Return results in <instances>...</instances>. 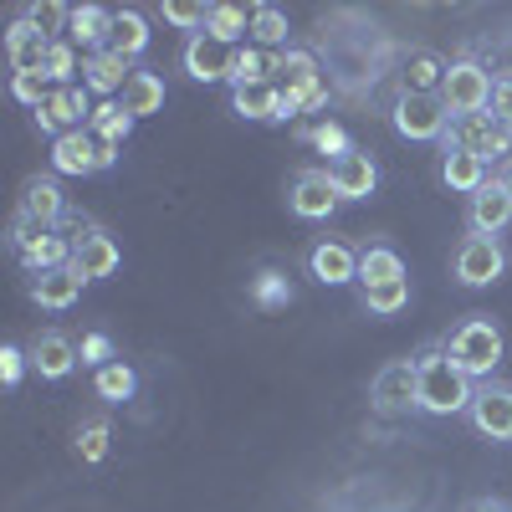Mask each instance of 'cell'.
Returning a JSON list of instances; mask_svg holds the SVG:
<instances>
[{
    "mask_svg": "<svg viewBox=\"0 0 512 512\" xmlns=\"http://www.w3.org/2000/svg\"><path fill=\"white\" fill-rule=\"evenodd\" d=\"M93 108L98 103H88V93H82V88H52V98L36 108V123H41V134L62 139V134H72V128H88Z\"/></svg>",
    "mask_w": 512,
    "mask_h": 512,
    "instance_id": "11",
    "label": "cell"
},
{
    "mask_svg": "<svg viewBox=\"0 0 512 512\" xmlns=\"http://www.w3.org/2000/svg\"><path fill=\"white\" fill-rule=\"evenodd\" d=\"M21 267L36 277V272H52V267H72V236L62 231H47L26 256H21Z\"/></svg>",
    "mask_w": 512,
    "mask_h": 512,
    "instance_id": "33",
    "label": "cell"
},
{
    "mask_svg": "<svg viewBox=\"0 0 512 512\" xmlns=\"http://www.w3.org/2000/svg\"><path fill=\"white\" fill-rule=\"evenodd\" d=\"M88 134H93V139H108V144H123L128 134H134V118L123 113V103L103 98V103L93 108V118H88Z\"/></svg>",
    "mask_w": 512,
    "mask_h": 512,
    "instance_id": "35",
    "label": "cell"
},
{
    "mask_svg": "<svg viewBox=\"0 0 512 512\" xmlns=\"http://www.w3.org/2000/svg\"><path fill=\"white\" fill-rule=\"evenodd\" d=\"M466 415H472L477 436L507 446V441H512V384H502V379H482V384H477V395H472V410H466Z\"/></svg>",
    "mask_w": 512,
    "mask_h": 512,
    "instance_id": "9",
    "label": "cell"
},
{
    "mask_svg": "<svg viewBox=\"0 0 512 512\" xmlns=\"http://www.w3.org/2000/svg\"><path fill=\"white\" fill-rule=\"evenodd\" d=\"M466 221H472L477 236H502L512 226V195L502 180H487L472 200H466Z\"/></svg>",
    "mask_w": 512,
    "mask_h": 512,
    "instance_id": "16",
    "label": "cell"
},
{
    "mask_svg": "<svg viewBox=\"0 0 512 512\" xmlns=\"http://www.w3.org/2000/svg\"><path fill=\"white\" fill-rule=\"evenodd\" d=\"M118 103H123V113L134 118V123H139V118H149V113H159V108H164V77L139 67L134 77H128V88L118 93Z\"/></svg>",
    "mask_w": 512,
    "mask_h": 512,
    "instance_id": "26",
    "label": "cell"
},
{
    "mask_svg": "<svg viewBox=\"0 0 512 512\" xmlns=\"http://www.w3.org/2000/svg\"><path fill=\"white\" fill-rule=\"evenodd\" d=\"M328 180L338 190V200H369L374 185H379V164L364 154V149H349L328 164Z\"/></svg>",
    "mask_w": 512,
    "mask_h": 512,
    "instance_id": "15",
    "label": "cell"
},
{
    "mask_svg": "<svg viewBox=\"0 0 512 512\" xmlns=\"http://www.w3.org/2000/svg\"><path fill=\"white\" fill-rule=\"evenodd\" d=\"M441 144L472 149L477 159L497 164V159L512 154V123H502L492 108H482V113H461V118H451V128H446V139H441Z\"/></svg>",
    "mask_w": 512,
    "mask_h": 512,
    "instance_id": "4",
    "label": "cell"
},
{
    "mask_svg": "<svg viewBox=\"0 0 512 512\" xmlns=\"http://www.w3.org/2000/svg\"><path fill=\"white\" fill-rule=\"evenodd\" d=\"M26 21L41 31V36H52V41H67V21H72V6H57V0H47V6H31Z\"/></svg>",
    "mask_w": 512,
    "mask_h": 512,
    "instance_id": "39",
    "label": "cell"
},
{
    "mask_svg": "<svg viewBox=\"0 0 512 512\" xmlns=\"http://www.w3.org/2000/svg\"><path fill=\"white\" fill-rule=\"evenodd\" d=\"M11 93H16V103H26L36 113L52 98V82H47V72H11Z\"/></svg>",
    "mask_w": 512,
    "mask_h": 512,
    "instance_id": "40",
    "label": "cell"
},
{
    "mask_svg": "<svg viewBox=\"0 0 512 512\" xmlns=\"http://www.w3.org/2000/svg\"><path fill=\"white\" fill-rule=\"evenodd\" d=\"M231 108L251 123H282L287 108H282V88L267 77V82H241V88H231Z\"/></svg>",
    "mask_w": 512,
    "mask_h": 512,
    "instance_id": "24",
    "label": "cell"
},
{
    "mask_svg": "<svg viewBox=\"0 0 512 512\" xmlns=\"http://www.w3.org/2000/svg\"><path fill=\"white\" fill-rule=\"evenodd\" d=\"M118 262H123V251H118V241H113L103 226H77V231H72V272H77L82 282L113 277Z\"/></svg>",
    "mask_w": 512,
    "mask_h": 512,
    "instance_id": "8",
    "label": "cell"
},
{
    "mask_svg": "<svg viewBox=\"0 0 512 512\" xmlns=\"http://www.w3.org/2000/svg\"><path fill=\"white\" fill-rule=\"evenodd\" d=\"M205 36L226 41V47H241V36H251V11L246 6H231V0H210Z\"/></svg>",
    "mask_w": 512,
    "mask_h": 512,
    "instance_id": "30",
    "label": "cell"
},
{
    "mask_svg": "<svg viewBox=\"0 0 512 512\" xmlns=\"http://www.w3.org/2000/svg\"><path fill=\"white\" fill-rule=\"evenodd\" d=\"M47 52H52V36H41L26 16L11 21L6 31V57H11V72H47Z\"/></svg>",
    "mask_w": 512,
    "mask_h": 512,
    "instance_id": "23",
    "label": "cell"
},
{
    "mask_svg": "<svg viewBox=\"0 0 512 512\" xmlns=\"http://www.w3.org/2000/svg\"><path fill=\"white\" fill-rule=\"evenodd\" d=\"M492 82L497 77L482 62H451L446 67V82H441V103L451 108V118L482 113V108H492Z\"/></svg>",
    "mask_w": 512,
    "mask_h": 512,
    "instance_id": "7",
    "label": "cell"
},
{
    "mask_svg": "<svg viewBox=\"0 0 512 512\" xmlns=\"http://www.w3.org/2000/svg\"><path fill=\"white\" fill-rule=\"evenodd\" d=\"M272 82L282 88V108H287V118H292V113H313V108L328 103V82H323L313 52H282L277 67H272Z\"/></svg>",
    "mask_w": 512,
    "mask_h": 512,
    "instance_id": "3",
    "label": "cell"
},
{
    "mask_svg": "<svg viewBox=\"0 0 512 512\" xmlns=\"http://www.w3.org/2000/svg\"><path fill=\"white\" fill-rule=\"evenodd\" d=\"M466 512H512V507H507V502H497V497H482V502H472Z\"/></svg>",
    "mask_w": 512,
    "mask_h": 512,
    "instance_id": "46",
    "label": "cell"
},
{
    "mask_svg": "<svg viewBox=\"0 0 512 512\" xmlns=\"http://www.w3.org/2000/svg\"><path fill=\"white\" fill-rule=\"evenodd\" d=\"M108 31H113V11L108 6H72V21H67V41H72V47L103 52Z\"/></svg>",
    "mask_w": 512,
    "mask_h": 512,
    "instance_id": "25",
    "label": "cell"
},
{
    "mask_svg": "<svg viewBox=\"0 0 512 512\" xmlns=\"http://www.w3.org/2000/svg\"><path fill=\"white\" fill-rule=\"evenodd\" d=\"M287 205H292L297 221H328L338 210V190L328 180V169H303L287 190Z\"/></svg>",
    "mask_w": 512,
    "mask_h": 512,
    "instance_id": "12",
    "label": "cell"
},
{
    "mask_svg": "<svg viewBox=\"0 0 512 512\" xmlns=\"http://www.w3.org/2000/svg\"><path fill=\"white\" fill-rule=\"evenodd\" d=\"M108 47L118 52V57H144V47H149V16L144 11H134V6H123V11H113V31H108Z\"/></svg>",
    "mask_w": 512,
    "mask_h": 512,
    "instance_id": "27",
    "label": "cell"
},
{
    "mask_svg": "<svg viewBox=\"0 0 512 512\" xmlns=\"http://www.w3.org/2000/svg\"><path fill=\"white\" fill-rule=\"evenodd\" d=\"M502 185H507V195H512V159H507V169H502V175H497Z\"/></svg>",
    "mask_w": 512,
    "mask_h": 512,
    "instance_id": "47",
    "label": "cell"
},
{
    "mask_svg": "<svg viewBox=\"0 0 512 512\" xmlns=\"http://www.w3.org/2000/svg\"><path fill=\"white\" fill-rule=\"evenodd\" d=\"M82 282L72 267H52V272H36L31 282H26V292H31V303L36 308H47V313H67L77 297H82Z\"/></svg>",
    "mask_w": 512,
    "mask_h": 512,
    "instance_id": "20",
    "label": "cell"
},
{
    "mask_svg": "<svg viewBox=\"0 0 512 512\" xmlns=\"http://www.w3.org/2000/svg\"><path fill=\"white\" fill-rule=\"evenodd\" d=\"M287 11L277 6H251V47H262V52H287Z\"/></svg>",
    "mask_w": 512,
    "mask_h": 512,
    "instance_id": "32",
    "label": "cell"
},
{
    "mask_svg": "<svg viewBox=\"0 0 512 512\" xmlns=\"http://www.w3.org/2000/svg\"><path fill=\"white\" fill-rule=\"evenodd\" d=\"M93 395H98L103 405H128V400L139 395V374H134V364H123V359L103 364V369L93 374Z\"/></svg>",
    "mask_w": 512,
    "mask_h": 512,
    "instance_id": "29",
    "label": "cell"
},
{
    "mask_svg": "<svg viewBox=\"0 0 512 512\" xmlns=\"http://www.w3.org/2000/svg\"><path fill=\"white\" fill-rule=\"evenodd\" d=\"M390 118H395V134L410 144H441L451 128V108L441 103V93H400Z\"/></svg>",
    "mask_w": 512,
    "mask_h": 512,
    "instance_id": "5",
    "label": "cell"
},
{
    "mask_svg": "<svg viewBox=\"0 0 512 512\" xmlns=\"http://www.w3.org/2000/svg\"><path fill=\"white\" fill-rule=\"evenodd\" d=\"M308 139H313V144H318V149L328 154V164H333L338 154H349V149H354V144H349V134H344V128H338L333 118H323V123L313 128V134H308Z\"/></svg>",
    "mask_w": 512,
    "mask_h": 512,
    "instance_id": "42",
    "label": "cell"
},
{
    "mask_svg": "<svg viewBox=\"0 0 512 512\" xmlns=\"http://www.w3.org/2000/svg\"><path fill=\"white\" fill-rule=\"evenodd\" d=\"M159 16H164L169 26L205 31V16H210V6H200V0H164V6H159Z\"/></svg>",
    "mask_w": 512,
    "mask_h": 512,
    "instance_id": "41",
    "label": "cell"
},
{
    "mask_svg": "<svg viewBox=\"0 0 512 512\" xmlns=\"http://www.w3.org/2000/svg\"><path fill=\"white\" fill-rule=\"evenodd\" d=\"M134 72H139V67L128 62V57H118L113 47H103V52H88V57H82V88L113 98V93L128 88V77H134Z\"/></svg>",
    "mask_w": 512,
    "mask_h": 512,
    "instance_id": "19",
    "label": "cell"
},
{
    "mask_svg": "<svg viewBox=\"0 0 512 512\" xmlns=\"http://www.w3.org/2000/svg\"><path fill=\"white\" fill-rule=\"evenodd\" d=\"M379 282H405V262L395 246H364L359 251V287H379Z\"/></svg>",
    "mask_w": 512,
    "mask_h": 512,
    "instance_id": "31",
    "label": "cell"
},
{
    "mask_svg": "<svg viewBox=\"0 0 512 512\" xmlns=\"http://www.w3.org/2000/svg\"><path fill=\"white\" fill-rule=\"evenodd\" d=\"M52 175H98V139L88 128L52 139Z\"/></svg>",
    "mask_w": 512,
    "mask_h": 512,
    "instance_id": "22",
    "label": "cell"
},
{
    "mask_svg": "<svg viewBox=\"0 0 512 512\" xmlns=\"http://www.w3.org/2000/svg\"><path fill=\"white\" fill-rule=\"evenodd\" d=\"M441 185H446L451 195H466V200H472V195L487 185V159H477L472 149L441 144Z\"/></svg>",
    "mask_w": 512,
    "mask_h": 512,
    "instance_id": "21",
    "label": "cell"
},
{
    "mask_svg": "<svg viewBox=\"0 0 512 512\" xmlns=\"http://www.w3.org/2000/svg\"><path fill=\"white\" fill-rule=\"evenodd\" d=\"M446 57L441 52H431V47H415L410 57H405V93H441V82H446Z\"/></svg>",
    "mask_w": 512,
    "mask_h": 512,
    "instance_id": "28",
    "label": "cell"
},
{
    "mask_svg": "<svg viewBox=\"0 0 512 512\" xmlns=\"http://www.w3.org/2000/svg\"><path fill=\"white\" fill-rule=\"evenodd\" d=\"M251 303L267 308V313H272V308H287V303H292V282H287L282 272H262V277L251 282Z\"/></svg>",
    "mask_w": 512,
    "mask_h": 512,
    "instance_id": "38",
    "label": "cell"
},
{
    "mask_svg": "<svg viewBox=\"0 0 512 512\" xmlns=\"http://www.w3.org/2000/svg\"><path fill=\"white\" fill-rule=\"evenodd\" d=\"M415 374H420V400H415V410H420V415L446 420V415H466V410H472L477 379H472V374H466V369L446 354V344L420 349V354H415Z\"/></svg>",
    "mask_w": 512,
    "mask_h": 512,
    "instance_id": "1",
    "label": "cell"
},
{
    "mask_svg": "<svg viewBox=\"0 0 512 512\" xmlns=\"http://www.w3.org/2000/svg\"><path fill=\"white\" fill-rule=\"evenodd\" d=\"M369 400H374V410H384V415L415 410V400H420L415 359H390V364H384V369L374 374V384H369Z\"/></svg>",
    "mask_w": 512,
    "mask_h": 512,
    "instance_id": "10",
    "label": "cell"
},
{
    "mask_svg": "<svg viewBox=\"0 0 512 512\" xmlns=\"http://www.w3.org/2000/svg\"><path fill=\"white\" fill-rule=\"evenodd\" d=\"M82 72V57L72 41H52V52H47V82L52 88H72V77Z\"/></svg>",
    "mask_w": 512,
    "mask_h": 512,
    "instance_id": "37",
    "label": "cell"
},
{
    "mask_svg": "<svg viewBox=\"0 0 512 512\" xmlns=\"http://www.w3.org/2000/svg\"><path fill=\"white\" fill-rule=\"evenodd\" d=\"M26 359H31V369L41 374V379H67L72 369H77V344L67 333H57V328H47V333H36L31 338V349H26Z\"/></svg>",
    "mask_w": 512,
    "mask_h": 512,
    "instance_id": "18",
    "label": "cell"
},
{
    "mask_svg": "<svg viewBox=\"0 0 512 512\" xmlns=\"http://www.w3.org/2000/svg\"><path fill=\"white\" fill-rule=\"evenodd\" d=\"M0 374H6V384H21V374H26V349H16V344L0 349Z\"/></svg>",
    "mask_w": 512,
    "mask_h": 512,
    "instance_id": "45",
    "label": "cell"
},
{
    "mask_svg": "<svg viewBox=\"0 0 512 512\" xmlns=\"http://www.w3.org/2000/svg\"><path fill=\"white\" fill-rule=\"evenodd\" d=\"M108 441H113L108 415H88V420L72 431V451H77L82 461H103V456H108Z\"/></svg>",
    "mask_w": 512,
    "mask_h": 512,
    "instance_id": "36",
    "label": "cell"
},
{
    "mask_svg": "<svg viewBox=\"0 0 512 512\" xmlns=\"http://www.w3.org/2000/svg\"><path fill=\"white\" fill-rule=\"evenodd\" d=\"M446 354L472 374V379H492V369L502 364V328L487 318V313H472L461 318L451 333H446Z\"/></svg>",
    "mask_w": 512,
    "mask_h": 512,
    "instance_id": "2",
    "label": "cell"
},
{
    "mask_svg": "<svg viewBox=\"0 0 512 512\" xmlns=\"http://www.w3.org/2000/svg\"><path fill=\"white\" fill-rule=\"evenodd\" d=\"M308 272H313L323 287H349V282H359V251H354L349 241L328 236V241H318V246L308 251Z\"/></svg>",
    "mask_w": 512,
    "mask_h": 512,
    "instance_id": "14",
    "label": "cell"
},
{
    "mask_svg": "<svg viewBox=\"0 0 512 512\" xmlns=\"http://www.w3.org/2000/svg\"><path fill=\"white\" fill-rule=\"evenodd\" d=\"M492 113H497L502 123H512V72H502V77L492 82Z\"/></svg>",
    "mask_w": 512,
    "mask_h": 512,
    "instance_id": "44",
    "label": "cell"
},
{
    "mask_svg": "<svg viewBox=\"0 0 512 512\" xmlns=\"http://www.w3.org/2000/svg\"><path fill=\"white\" fill-rule=\"evenodd\" d=\"M359 303L374 313V318H395L410 308V277L405 282H379V287H359Z\"/></svg>",
    "mask_w": 512,
    "mask_h": 512,
    "instance_id": "34",
    "label": "cell"
},
{
    "mask_svg": "<svg viewBox=\"0 0 512 512\" xmlns=\"http://www.w3.org/2000/svg\"><path fill=\"white\" fill-rule=\"evenodd\" d=\"M21 216H31L36 226H47V231L62 226V216H67V195H62L57 175H31V180L21 185Z\"/></svg>",
    "mask_w": 512,
    "mask_h": 512,
    "instance_id": "17",
    "label": "cell"
},
{
    "mask_svg": "<svg viewBox=\"0 0 512 512\" xmlns=\"http://www.w3.org/2000/svg\"><path fill=\"white\" fill-rule=\"evenodd\" d=\"M180 62H185V72H190L195 82H231V67H236V47H226V41H216V36L195 31V36L185 41Z\"/></svg>",
    "mask_w": 512,
    "mask_h": 512,
    "instance_id": "13",
    "label": "cell"
},
{
    "mask_svg": "<svg viewBox=\"0 0 512 512\" xmlns=\"http://www.w3.org/2000/svg\"><path fill=\"white\" fill-rule=\"evenodd\" d=\"M77 354H82V364H113V338L108 333H82V344H77Z\"/></svg>",
    "mask_w": 512,
    "mask_h": 512,
    "instance_id": "43",
    "label": "cell"
},
{
    "mask_svg": "<svg viewBox=\"0 0 512 512\" xmlns=\"http://www.w3.org/2000/svg\"><path fill=\"white\" fill-rule=\"evenodd\" d=\"M507 272V251H502V241L497 236H461L456 241V251H451V277L461 282V287H492L497 277Z\"/></svg>",
    "mask_w": 512,
    "mask_h": 512,
    "instance_id": "6",
    "label": "cell"
}]
</instances>
